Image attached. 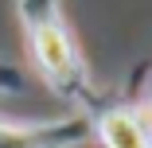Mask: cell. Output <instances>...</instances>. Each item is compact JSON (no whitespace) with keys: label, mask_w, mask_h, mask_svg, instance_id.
I'll list each match as a JSON object with an SVG mask.
<instances>
[{"label":"cell","mask_w":152,"mask_h":148,"mask_svg":"<svg viewBox=\"0 0 152 148\" xmlns=\"http://www.w3.org/2000/svg\"><path fill=\"white\" fill-rule=\"evenodd\" d=\"M90 136H94V129H90V117L82 113L31 121V125L0 121V148H82Z\"/></svg>","instance_id":"cell-2"},{"label":"cell","mask_w":152,"mask_h":148,"mask_svg":"<svg viewBox=\"0 0 152 148\" xmlns=\"http://www.w3.org/2000/svg\"><path fill=\"white\" fill-rule=\"evenodd\" d=\"M16 16H20L23 39H27L31 66L47 82V90L58 94L63 101H70L74 113L94 117L105 101L90 86L82 51H78V39L63 16V4L58 0H16Z\"/></svg>","instance_id":"cell-1"},{"label":"cell","mask_w":152,"mask_h":148,"mask_svg":"<svg viewBox=\"0 0 152 148\" xmlns=\"http://www.w3.org/2000/svg\"><path fill=\"white\" fill-rule=\"evenodd\" d=\"M102 148H152V113L144 101H109L90 117Z\"/></svg>","instance_id":"cell-3"},{"label":"cell","mask_w":152,"mask_h":148,"mask_svg":"<svg viewBox=\"0 0 152 148\" xmlns=\"http://www.w3.org/2000/svg\"><path fill=\"white\" fill-rule=\"evenodd\" d=\"M144 109L152 113V86H148V98H144Z\"/></svg>","instance_id":"cell-4"}]
</instances>
